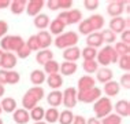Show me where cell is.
<instances>
[{"mask_svg":"<svg viewBox=\"0 0 130 124\" xmlns=\"http://www.w3.org/2000/svg\"><path fill=\"white\" fill-rule=\"evenodd\" d=\"M44 98V88L43 87H31L26 91L22 98V106L26 110H31L34 106Z\"/></svg>","mask_w":130,"mask_h":124,"instance_id":"1","label":"cell"},{"mask_svg":"<svg viewBox=\"0 0 130 124\" xmlns=\"http://www.w3.org/2000/svg\"><path fill=\"white\" fill-rule=\"evenodd\" d=\"M97 63H100L103 68H107L108 65H111V63H115L118 62V54L115 52V50L112 46H105V47L101 48V51L97 52Z\"/></svg>","mask_w":130,"mask_h":124,"instance_id":"2","label":"cell"},{"mask_svg":"<svg viewBox=\"0 0 130 124\" xmlns=\"http://www.w3.org/2000/svg\"><path fill=\"white\" fill-rule=\"evenodd\" d=\"M77 43H78V33H75V32H73V30L59 35V36H56V39H55V46L58 48H62V50L74 47Z\"/></svg>","mask_w":130,"mask_h":124,"instance_id":"3","label":"cell"},{"mask_svg":"<svg viewBox=\"0 0 130 124\" xmlns=\"http://www.w3.org/2000/svg\"><path fill=\"white\" fill-rule=\"evenodd\" d=\"M93 112L96 115V119H104L112 112V102L107 97H100L94 102L93 105Z\"/></svg>","mask_w":130,"mask_h":124,"instance_id":"4","label":"cell"},{"mask_svg":"<svg viewBox=\"0 0 130 124\" xmlns=\"http://www.w3.org/2000/svg\"><path fill=\"white\" fill-rule=\"evenodd\" d=\"M101 97V90L99 87H93L88 91L77 93V101L84 102V104H94Z\"/></svg>","mask_w":130,"mask_h":124,"instance_id":"5","label":"cell"},{"mask_svg":"<svg viewBox=\"0 0 130 124\" xmlns=\"http://www.w3.org/2000/svg\"><path fill=\"white\" fill-rule=\"evenodd\" d=\"M81 18H82V13L79 10H75V8H71L69 11H62L60 14L58 15V19L62 21L64 25H74V24H78Z\"/></svg>","mask_w":130,"mask_h":124,"instance_id":"6","label":"cell"},{"mask_svg":"<svg viewBox=\"0 0 130 124\" xmlns=\"http://www.w3.org/2000/svg\"><path fill=\"white\" fill-rule=\"evenodd\" d=\"M77 88L69 87L64 90V93H62V104L67 109H71L77 105Z\"/></svg>","mask_w":130,"mask_h":124,"instance_id":"7","label":"cell"},{"mask_svg":"<svg viewBox=\"0 0 130 124\" xmlns=\"http://www.w3.org/2000/svg\"><path fill=\"white\" fill-rule=\"evenodd\" d=\"M129 28V19L122 18V17H115V18H111L110 21V30L117 33H122L123 30H126Z\"/></svg>","mask_w":130,"mask_h":124,"instance_id":"8","label":"cell"},{"mask_svg":"<svg viewBox=\"0 0 130 124\" xmlns=\"http://www.w3.org/2000/svg\"><path fill=\"white\" fill-rule=\"evenodd\" d=\"M126 3L127 2H118V0H115V2H110L107 6V13L108 15H111L112 18H115V17H121V14L123 13V8L126 6Z\"/></svg>","mask_w":130,"mask_h":124,"instance_id":"9","label":"cell"},{"mask_svg":"<svg viewBox=\"0 0 130 124\" xmlns=\"http://www.w3.org/2000/svg\"><path fill=\"white\" fill-rule=\"evenodd\" d=\"M44 4H45L44 0H30V2H27V4H26V13H27V15H30V17L38 15L40 11L43 10Z\"/></svg>","mask_w":130,"mask_h":124,"instance_id":"10","label":"cell"},{"mask_svg":"<svg viewBox=\"0 0 130 124\" xmlns=\"http://www.w3.org/2000/svg\"><path fill=\"white\" fill-rule=\"evenodd\" d=\"M17 61H18V58L12 52H4L3 58H2V62H0V66L4 70H11L17 65Z\"/></svg>","mask_w":130,"mask_h":124,"instance_id":"11","label":"cell"},{"mask_svg":"<svg viewBox=\"0 0 130 124\" xmlns=\"http://www.w3.org/2000/svg\"><path fill=\"white\" fill-rule=\"evenodd\" d=\"M94 84H96V80H94L92 76H89V74L82 76V77H79V80H78V90L77 91H78V93L88 91V90H90V88L96 87Z\"/></svg>","mask_w":130,"mask_h":124,"instance_id":"12","label":"cell"},{"mask_svg":"<svg viewBox=\"0 0 130 124\" xmlns=\"http://www.w3.org/2000/svg\"><path fill=\"white\" fill-rule=\"evenodd\" d=\"M115 110H117L115 115H118L121 119L127 117L130 115V102L127 99H121V101H118L117 104H115Z\"/></svg>","mask_w":130,"mask_h":124,"instance_id":"13","label":"cell"},{"mask_svg":"<svg viewBox=\"0 0 130 124\" xmlns=\"http://www.w3.org/2000/svg\"><path fill=\"white\" fill-rule=\"evenodd\" d=\"M36 36H37L38 44H40V50H48V47L52 44V36L47 30H40Z\"/></svg>","mask_w":130,"mask_h":124,"instance_id":"14","label":"cell"},{"mask_svg":"<svg viewBox=\"0 0 130 124\" xmlns=\"http://www.w3.org/2000/svg\"><path fill=\"white\" fill-rule=\"evenodd\" d=\"M81 57V50L74 46V47H70V48H66L63 51V58H64L66 62H75L78 61Z\"/></svg>","mask_w":130,"mask_h":124,"instance_id":"15","label":"cell"},{"mask_svg":"<svg viewBox=\"0 0 130 124\" xmlns=\"http://www.w3.org/2000/svg\"><path fill=\"white\" fill-rule=\"evenodd\" d=\"M103 37H101L100 32H93V33L88 35L86 36V47H92V48H97L103 44Z\"/></svg>","mask_w":130,"mask_h":124,"instance_id":"16","label":"cell"},{"mask_svg":"<svg viewBox=\"0 0 130 124\" xmlns=\"http://www.w3.org/2000/svg\"><path fill=\"white\" fill-rule=\"evenodd\" d=\"M12 120L17 124H26V123H29V120H30L29 112H27L26 109H23V108L22 109H15V110H14Z\"/></svg>","mask_w":130,"mask_h":124,"instance_id":"17","label":"cell"},{"mask_svg":"<svg viewBox=\"0 0 130 124\" xmlns=\"http://www.w3.org/2000/svg\"><path fill=\"white\" fill-rule=\"evenodd\" d=\"M119 90H121L119 83H117V81H114V80H111V81H108V83L104 84V93H105V95H107V98L118 95Z\"/></svg>","mask_w":130,"mask_h":124,"instance_id":"18","label":"cell"},{"mask_svg":"<svg viewBox=\"0 0 130 124\" xmlns=\"http://www.w3.org/2000/svg\"><path fill=\"white\" fill-rule=\"evenodd\" d=\"M47 102L51 108H56L62 104V93L59 90H54L47 95Z\"/></svg>","mask_w":130,"mask_h":124,"instance_id":"19","label":"cell"},{"mask_svg":"<svg viewBox=\"0 0 130 124\" xmlns=\"http://www.w3.org/2000/svg\"><path fill=\"white\" fill-rule=\"evenodd\" d=\"M112 76H114V72L108 68H101V69H97L96 72V77L100 83H108V81L112 80Z\"/></svg>","mask_w":130,"mask_h":124,"instance_id":"20","label":"cell"},{"mask_svg":"<svg viewBox=\"0 0 130 124\" xmlns=\"http://www.w3.org/2000/svg\"><path fill=\"white\" fill-rule=\"evenodd\" d=\"M88 21H89L93 32H96L99 29H103V26H104V18H103V15H100V14H93L90 18H88Z\"/></svg>","mask_w":130,"mask_h":124,"instance_id":"21","label":"cell"},{"mask_svg":"<svg viewBox=\"0 0 130 124\" xmlns=\"http://www.w3.org/2000/svg\"><path fill=\"white\" fill-rule=\"evenodd\" d=\"M30 81L31 84H34V87H40V84H43L45 81V73L40 69H36L30 73Z\"/></svg>","mask_w":130,"mask_h":124,"instance_id":"22","label":"cell"},{"mask_svg":"<svg viewBox=\"0 0 130 124\" xmlns=\"http://www.w3.org/2000/svg\"><path fill=\"white\" fill-rule=\"evenodd\" d=\"M27 2L26 0H14V2H10V8H11V13L18 15V14H22L26 8Z\"/></svg>","mask_w":130,"mask_h":124,"instance_id":"23","label":"cell"},{"mask_svg":"<svg viewBox=\"0 0 130 124\" xmlns=\"http://www.w3.org/2000/svg\"><path fill=\"white\" fill-rule=\"evenodd\" d=\"M50 17L47 15V14H38V15H36V18H34L33 21V24H34V26L37 28V29H41V30H44L45 28L50 25Z\"/></svg>","mask_w":130,"mask_h":124,"instance_id":"24","label":"cell"},{"mask_svg":"<svg viewBox=\"0 0 130 124\" xmlns=\"http://www.w3.org/2000/svg\"><path fill=\"white\" fill-rule=\"evenodd\" d=\"M36 59L40 65H45L48 61H52V59H54V52L50 51V50H40L36 55Z\"/></svg>","mask_w":130,"mask_h":124,"instance_id":"25","label":"cell"},{"mask_svg":"<svg viewBox=\"0 0 130 124\" xmlns=\"http://www.w3.org/2000/svg\"><path fill=\"white\" fill-rule=\"evenodd\" d=\"M0 106H2V110H4L6 113H12L17 109V101L14 98H3V101L0 102Z\"/></svg>","mask_w":130,"mask_h":124,"instance_id":"26","label":"cell"},{"mask_svg":"<svg viewBox=\"0 0 130 124\" xmlns=\"http://www.w3.org/2000/svg\"><path fill=\"white\" fill-rule=\"evenodd\" d=\"M47 83L52 90H59V87H62V84H63V77L59 73L50 74L47 79Z\"/></svg>","mask_w":130,"mask_h":124,"instance_id":"27","label":"cell"},{"mask_svg":"<svg viewBox=\"0 0 130 124\" xmlns=\"http://www.w3.org/2000/svg\"><path fill=\"white\" fill-rule=\"evenodd\" d=\"M59 70H60L62 74L64 76H71L77 72V63L75 62H63L60 66H59Z\"/></svg>","mask_w":130,"mask_h":124,"instance_id":"28","label":"cell"},{"mask_svg":"<svg viewBox=\"0 0 130 124\" xmlns=\"http://www.w3.org/2000/svg\"><path fill=\"white\" fill-rule=\"evenodd\" d=\"M66 25L62 22V21H59L58 18H55L52 22H50V29H51V35H56V36H59V35L63 33V30H64Z\"/></svg>","mask_w":130,"mask_h":124,"instance_id":"29","label":"cell"},{"mask_svg":"<svg viewBox=\"0 0 130 124\" xmlns=\"http://www.w3.org/2000/svg\"><path fill=\"white\" fill-rule=\"evenodd\" d=\"M25 44L22 36H10V46H8V51H18V50Z\"/></svg>","mask_w":130,"mask_h":124,"instance_id":"30","label":"cell"},{"mask_svg":"<svg viewBox=\"0 0 130 124\" xmlns=\"http://www.w3.org/2000/svg\"><path fill=\"white\" fill-rule=\"evenodd\" d=\"M44 119H45V123H50V124H54L58 121V119H59V112H58V109L56 108H50V109H47L44 113Z\"/></svg>","mask_w":130,"mask_h":124,"instance_id":"31","label":"cell"},{"mask_svg":"<svg viewBox=\"0 0 130 124\" xmlns=\"http://www.w3.org/2000/svg\"><path fill=\"white\" fill-rule=\"evenodd\" d=\"M81 57L84 58V61H94L97 57V50L92 47H85L81 50Z\"/></svg>","mask_w":130,"mask_h":124,"instance_id":"32","label":"cell"},{"mask_svg":"<svg viewBox=\"0 0 130 124\" xmlns=\"http://www.w3.org/2000/svg\"><path fill=\"white\" fill-rule=\"evenodd\" d=\"M59 123L60 124H71L73 120H74V113H73L70 109H66L59 113Z\"/></svg>","mask_w":130,"mask_h":124,"instance_id":"33","label":"cell"},{"mask_svg":"<svg viewBox=\"0 0 130 124\" xmlns=\"http://www.w3.org/2000/svg\"><path fill=\"white\" fill-rule=\"evenodd\" d=\"M44 113H45L44 108H41V106H34V108L30 110L29 116H30L31 120H34V123H36V121H43Z\"/></svg>","mask_w":130,"mask_h":124,"instance_id":"34","label":"cell"},{"mask_svg":"<svg viewBox=\"0 0 130 124\" xmlns=\"http://www.w3.org/2000/svg\"><path fill=\"white\" fill-rule=\"evenodd\" d=\"M59 66H60V65H59L56 61L52 59V61H48L44 65V70H43V72L44 73H48V74H55V73L59 72Z\"/></svg>","mask_w":130,"mask_h":124,"instance_id":"35","label":"cell"},{"mask_svg":"<svg viewBox=\"0 0 130 124\" xmlns=\"http://www.w3.org/2000/svg\"><path fill=\"white\" fill-rule=\"evenodd\" d=\"M115 52L118 54V57H123V55H129L130 54V46L122 43V41H119V43L115 44Z\"/></svg>","mask_w":130,"mask_h":124,"instance_id":"36","label":"cell"},{"mask_svg":"<svg viewBox=\"0 0 130 124\" xmlns=\"http://www.w3.org/2000/svg\"><path fill=\"white\" fill-rule=\"evenodd\" d=\"M100 35H101V37H103V41L108 43V46H111V43H114V41L117 40V35H115L114 32H111L110 29L101 30Z\"/></svg>","mask_w":130,"mask_h":124,"instance_id":"37","label":"cell"},{"mask_svg":"<svg viewBox=\"0 0 130 124\" xmlns=\"http://www.w3.org/2000/svg\"><path fill=\"white\" fill-rule=\"evenodd\" d=\"M82 68L86 73H94L99 69V63L96 62V59H94V61H84Z\"/></svg>","mask_w":130,"mask_h":124,"instance_id":"38","label":"cell"},{"mask_svg":"<svg viewBox=\"0 0 130 124\" xmlns=\"http://www.w3.org/2000/svg\"><path fill=\"white\" fill-rule=\"evenodd\" d=\"M21 80V74L15 70H7V84H18Z\"/></svg>","mask_w":130,"mask_h":124,"instance_id":"39","label":"cell"},{"mask_svg":"<svg viewBox=\"0 0 130 124\" xmlns=\"http://www.w3.org/2000/svg\"><path fill=\"white\" fill-rule=\"evenodd\" d=\"M78 30H79L81 35H85V36H88V35H90V33H93V29H92V26H90V24H89V21H88V19L81 21Z\"/></svg>","mask_w":130,"mask_h":124,"instance_id":"40","label":"cell"},{"mask_svg":"<svg viewBox=\"0 0 130 124\" xmlns=\"http://www.w3.org/2000/svg\"><path fill=\"white\" fill-rule=\"evenodd\" d=\"M25 44L29 47L30 51H40V44H38V40H37L36 35H31V36L27 39V41Z\"/></svg>","mask_w":130,"mask_h":124,"instance_id":"41","label":"cell"},{"mask_svg":"<svg viewBox=\"0 0 130 124\" xmlns=\"http://www.w3.org/2000/svg\"><path fill=\"white\" fill-rule=\"evenodd\" d=\"M121 123H122V119L118 115H115V113H110L108 116H105L101 120V124H121Z\"/></svg>","mask_w":130,"mask_h":124,"instance_id":"42","label":"cell"},{"mask_svg":"<svg viewBox=\"0 0 130 124\" xmlns=\"http://www.w3.org/2000/svg\"><path fill=\"white\" fill-rule=\"evenodd\" d=\"M118 63H119V68L125 72H129L130 70V55H123V57H119L118 58Z\"/></svg>","mask_w":130,"mask_h":124,"instance_id":"43","label":"cell"},{"mask_svg":"<svg viewBox=\"0 0 130 124\" xmlns=\"http://www.w3.org/2000/svg\"><path fill=\"white\" fill-rule=\"evenodd\" d=\"M31 54V51L29 50V47H27L26 44H23L22 47H21L18 51H17V58H22V59H25V58H27Z\"/></svg>","mask_w":130,"mask_h":124,"instance_id":"44","label":"cell"},{"mask_svg":"<svg viewBox=\"0 0 130 124\" xmlns=\"http://www.w3.org/2000/svg\"><path fill=\"white\" fill-rule=\"evenodd\" d=\"M84 6H85V8L86 10H96L97 7L100 6V3H99V0H85V2H84Z\"/></svg>","mask_w":130,"mask_h":124,"instance_id":"45","label":"cell"},{"mask_svg":"<svg viewBox=\"0 0 130 124\" xmlns=\"http://www.w3.org/2000/svg\"><path fill=\"white\" fill-rule=\"evenodd\" d=\"M119 86H122L123 88H126V90L130 88V74L129 73H123L121 76V83H119Z\"/></svg>","mask_w":130,"mask_h":124,"instance_id":"46","label":"cell"},{"mask_svg":"<svg viewBox=\"0 0 130 124\" xmlns=\"http://www.w3.org/2000/svg\"><path fill=\"white\" fill-rule=\"evenodd\" d=\"M58 2H59V8L64 10V11L71 10V6H73L71 0H58Z\"/></svg>","mask_w":130,"mask_h":124,"instance_id":"47","label":"cell"},{"mask_svg":"<svg viewBox=\"0 0 130 124\" xmlns=\"http://www.w3.org/2000/svg\"><path fill=\"white\" fill-rule=\"evenodd\" d=\"M8 32V24L6 21H0V39L4 37Z\"/></svg>","mask_w":130,"mask_h":124,"instance_id":"48","label":"cell"},{"mask_svg":"<svg viewBox=\"0 0 130 124\" xmlns=\"http://www.w3.org/2000/svg\"><path fill=\"white\" fill-rule=\"evenodd\" d=\"M8 46H10V36H4L3 40H0V47L3 48V51L8 52Z\"/></svg>","mask_w":130,"mask_h":124,"instance_id":"49","label":"cell"},{"mask_svg":"<svg viewBox=\"0 0 130 124\" xmlns=\"http://www.w3.org/2000/svg\"><path fill=\"white\" fill-rule=\"evenodd\" d=\"M121 37H122V43H125V44H130V30L129 29H126L123 30L121 33Z\"/></svg>","mask_w":130,"mask_h":124,"instance_id":"50","label":"cell"},{"mask_svg":"<svg viewBox=\"0 0 130 124\" xmlns=\"http://www.w3.org/2000/svg\"><path fill=\"white\" fill-rule=\"evenodd\" d=\"M47 7L52 11H56V10L59 8V2L58 0H48L47 2Z\"/></svg>","mask_w":130,"mask_h":124,"instance_id":"51","label":"cell"},{"mask_svg":"<svg viewBox=\"0 0 130 124\" xmlns=\"http://www.w3.org/2000/svg\"><path fill=\"white\" fill-rule=\"evenodd\" d=\"M0 84L2 86L7 84V70L4 69H0Z\"/></svg>","mask_w":130,"mask_h":124,"instance_id":"52","label":"cell"},{"mask_svg":"<svg viewBox=\"0 0 130 124\" xmlns=\"http://www.w3.org/2000/svg\"><path fill=\"white\" fill-rule=\"evenodd\" d=\"M71 124H86V120L84 116H74V120Z\"/></svg>","mask_w":130,"mask_h":124,"instance_id":"53","label":"cell"},{"mask_svg":"<svg viewBox=\"0 0 130 124\" xmlns=\"http://www.w3.org/2000/svg\"><path fill=\"white\" fill-rule=\"evenodd\" d=\"M10 7V0H0V10Z\"/></svg>","mask_w":130,"mask_h":124,"instance_id":"54","label":"cell"},{"mask_svg":"<svg viewBox=\"0 0 130 124\" xmlns=\"http://www.w3.org/2000/svg\"><path fill=\"white\" fill-rule=\"evenodd\" d=\"M86 124H101V123H100V120H99V119H96V117H90L89 120H86Z\"/></svg>","mask_w":130,"mask_h":124,"instance_id":"55","label":"cell"},{"mask_svg":"<svg viewBox=\"0 0 130 124\" xmlns=\"http://www.w3.org/2000/svg\"><path fill=\"white\" fill-rule=\"evenodd\" d=\"M4 93H6L4 86H2V84H0V97H3V95H4Z\"/></svg>","mask_w":130,"mask_h":124,"instance_id":"56","label":"cell"},{"mask_svg":"<svg viewBox=\"0 0 130 124\" xmlns=\"http://www.w3.org/2000/svg\"><path fill=\"white\" fill-rule=\"evenodd\" d=\"M3 54H4V51H3V50H0V62H2V58H3Z\"/></svg>","mask_w":130,"mask_h":124,"instance_id":"57","label":"cell"},{"mask_svg":"<svg viewBox=\"0 0 130 124\" xmlns=\"http://www.w3.org/2000/svg\"><path fill=\"white\" fill-rule=\"evenodd\" d=\"M34 124H47V123H45V121H36Z\"/></svg>","mask_w":130,"mask_h":124,"instance_id":"58","label":"cell"},{"mask_svg":"<svg viewBox=\"0 0 130 124\" xmlns=\"http://www.w3.org/2000/svg\"><path fill=\"white\" fill-rule=\"evenodd\" d=\"M0 124H3V120L2 119H0Z\"/></svg>","mask_w":130,"mask_h":124,"instance_id":"59","label":"cell"},{"mask_svg":"<svg viewBox=\"0 0 130 124\" xmlns=\"http://www.w3.org/2000/svg\"><path fill=\"white\" fill-rule=\"evenodd\" d=\"M0 113H2V106H0Z\"/></svg>","mask_w":130,"mask_h":124,"instance_id":"60","label":"cell"}]
</instances>
